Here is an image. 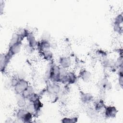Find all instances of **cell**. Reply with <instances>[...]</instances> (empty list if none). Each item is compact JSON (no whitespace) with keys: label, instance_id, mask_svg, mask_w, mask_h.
I'll return each instance as SVG.
<instances>
[{"label":"cell","instance_id":"6da1fadb","mask_svg":"<svg viewBox=\"0 0 123 123\" xmlns=\"http://www.w3.org/2000/svg\"><path fill=\"white\" fill-rule=\"evenodd\" d=\"M29 86L28 83L25 79L19 80L17 84L13 87L16 94H21Z\"/></svg>","mask_w":123,"mask_h":123},{"label":"cell","instance_id":"7a4b0ae2","mask_svg":"<svg viewBox=\"0 0 123 123\" xmlns=\"http://www.w3.org/2000/svg\"><path fill=\"white\" fill-rule=\"evenodd\" d=\"M12 55L8 52L7 54H1L0 57V70L2 72L5 69L7 64L10 61Z\"/></svg>","mask_w":123,"mask_h":123},{"label":"cell","instance_id":"3957f363","mask_svg":"<svg viewBox=\"0 0 123 123\" xmlns=\"http://www.w3.org/2000/svg\"><path fill=\"white\" fill-rule=\"evenodd\" d=\"M47 90L49 94L58 95L61 92V87L57 83H52L47 86Z\"/></svg>","mask_w":123,"mask_h":123},{"label":"cell","instance_id":"277c9868","mask_svg":"<svg viewBox=\"0 0 123 123\" xmlns=\"http://www.w3.org/2000/svg\"><path fill=\"white\" fill-rule=\"evenodd\" d=\"M59 64L61 67L67 69L71 65L72 61L69 57L62 56L60 59Z\"/></svg>","mask_w":123,"mask_h":123},{"label":"cell","instance_id":"5b68a950","mask_svg":"<svg viewBox=\"0 0 123 123\" xmlns=\"http://www.w3.org/2000/svg\"><path fill=\"white\" fill-rule=\"evenodd\" d=\"M117 111L114 106H108L105 108V114L108 118H113L116 116Z\"/></svg>","mask_w":123,"mask_h":123},{"label":"cell","instance_id":"8992f818","mask_svg":"<svg viewBox=\"0 0 123 123\" xmlns=\"http://www.w3.org/2000/svg\"><path fill=\"white\" fill-rule=\"evenodd\" d=\"M21 46H22V42H19V43L15 44L9 47V52L10 53L12 56L15 54H18L21 51Z\"/></svg>","mask_w":123,"mask_h":123},{"label":"cell","instance_id":"52a82bcc","mask_svg":"<svg viewBox=\"0 0 123 123\" xmlns=\"http://www.w3.org/2000/svg\"><path fill=\"white\" fill-rule=\"evenodd\" d=\"M27 41L28 42V44H29L31 47L35 48L37 45V42L35 39V37L33 34L30 32H28L26 37Z\"/></svg>","mask_w":123,"mask_h":123},{"label":"cell","instance_id":"ba28073f","mask_svg":"<svg viewBox=\"0 0 123 123\" xmlns=\"http://www.w3.org/2000/svg\"><path fill=\"white\" fill-rule=\"evenodd\" d=\"M16 102L18 106L21 108L25 107L27 104V99L24 97L22 94H16Z\"/></svg>","mask_w":123,"mask_h":123},{"label":"cell","instance_id":"9c48e42d","mask_svg":"<svg viewBox=\"0 0 123 123\" xmlns=\"http://www.w3.org/2000/svg\"><path fill=\"white\" fill-rule=\"evenodd\" d=\"M37 45L39 47L41 51H44L46 50H50V43L49 40H41L39 43Z\"/></svg>","mask_w":123,"mask_h":123},{"label":"cell","instance_id":"30bf717a","mask_svg":"<svg viewBox=\"0 0 123 123\" xmlns=\"http://www.w3.org/2000/svg\"><path fill=\"white\" fill-rule=\"evenodd\" d=\"M80 76L83 81L85 82H88L90 81L92 75L91 73L89 71L85 70L80 73Z\"/></svg>","mask_w":123,"mask_h":123},{"label":"cell","instance_id":"8fae6325","mask_svg":"<svg viewBox=\"0 0 123 123\" xmlns=\"http://www.w3.org/2000/svg\"><path fill=\"white\" fill-rule=\"evenodd\" d=\"M81 100L84 103H89L92 99L93 97L91 95L87 93H82L80 95Z\"/></svg>","mask_w":123,"mask_h":123},{"label":"cell","instance_id":"7c38bea8","mask_svg":"<svg viewBox=\"0 0 123 123\" xmlns=\"http://www.w3.org/2000/svg\"><path fill=\"white\" fill-rule=\"evenodd\" d=\"M34 93V90L33 87L30 85L28 86V87L23 91V92L21 94L22 96L25 97V98H27L31 95Z\"/></svg>","mask_w":123,"mask_h":123},{"label":"cell","instance_id":"4fadbf2b","mask_svg":"<svg viewBox=\"0 0 123 123\" xmlns=\"http://www.w3.org/2000/svg\"><path fill=\"white\" fill-rule=\"evenodd\" d=\"M27 112V111L25 109L21 108L18 110L16 113L17 119L23 122L24 118L25 117V116Z\"/></svg>","mask_w":123,"mask_h":123},{"label":"cell","instance_id":"5bb4252c","mask_svg":"<svg viewBox=\"0 0 123 123\" xmlns=\"http://www.w3.org/2000/svg\"><path fill=\"white\" fill-rule=\"evenodd\" d=\"M100 86L102 88L106 90H109L111 88V83L108 81V80L105 79H103L101 80Z\"/></svg>","mask_w":123,"mask_h":123},{"label":"cell","instance_id":"9a60e30c","mask_svg":"<svg viewBox=\"0 0 123 123\" xmlns=\"http://www.w3.org/2000/svg\"><path fill=\"white\" fill-rule=\"evenodd\" d=\"M43 57L47 61H51L53 58V54L50 50L42 51Z\"/></svg>","mask_w":123,"mask_h":123},{"label":"cell","instance_id":"2e32d148","mask_svg":"<svg viewBox=\"0 0 123 123\" xmlns=\"http://www.w3.org/2000/svg\"><path fill=\"white\" fill-rule=\"evenodd\" d=\"M67 75L68 78V84H74L76 81V77L74 73L67 72Z\"/></svg>","mask_w":123,"mask_h":123},{"label":"cell","instance_id":"e0dca14e","mask_svg":"<svg viewBox=\"0 0 123 123\" xmlns=\"http://www.w3.org/2000/svg\"><path fill=\"white\" fill-rule=\"evenodd\" d=\"M33 114H32L30 112H27L25 116V117L24 118L23 122H24V123L31 122V120H32V118H33Z\"/></svg>","mask_w":123,"mask_h":123},{"label":"cell","instance_id":"ac0fdd59","mask_svg":"<svg viewBox=\"0 0 123 123\" xmlns=\"http://www.w3.org/2000/svg\"><path fill=\"white\" fill-rule=\"evenodd\" d=\"M77 118L76 117L72 118H63L62 122V123H75L77 122Z\"/></svg>","mask_w":123,"mask_h":123},{"label":"cell","instance_id":"d6986e66","mask_svg":"<svg viewBox=\"0 0 123 123\" xmlns=\"http://www.w3.org/2000/svg\"><path fill=\"white\" fill-rule=\"evenodd\" d=\"M25 73L23 71H20L17 73V78L19 80L25 79Z\"/></svg>","mask_w":123,"mask_h":123},{"label":"cell","instance_id":"ffe728a7","mask_svg":"<svg viewBox=\"0 0 123 123\" xmlns=\"http://www.w3.org/2000/svg\"><path fill=\"white\" fill-rule=\"evenodd\" d=\"M123 22V17L122 15H118L115 20V23L114 24H117L120 25V24H122Z\"/></svg>","mask_w":123,"mask_h":123},{"label":"cell","instance_id":"44dd1931","mask_svg":"<svg viewBox=\"0 0 123 123\" xmlns=\"http://www.w3.org/2000/svg\"><path fill=\"white\" fill-rule=\"evenodd\" d=\"M34 49V48L31 47L29 44H27L25 46V50L29 53H31L33 51Z\"/></svg>","mask_w":123,"mask_h":123}]
</instances>
